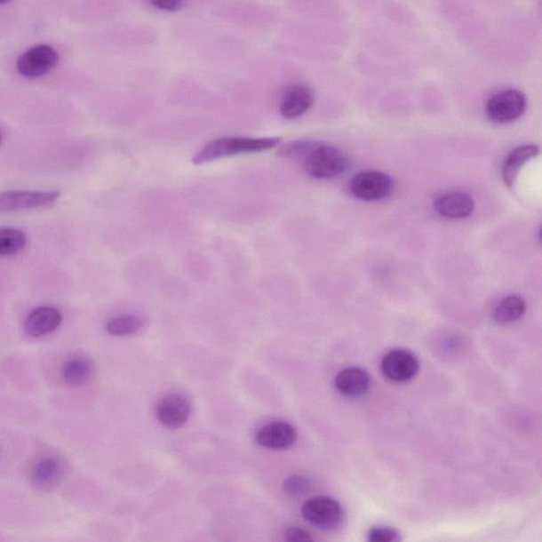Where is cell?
Wrapping results in <instances>:
<instances>
[{"mask_svg": "<svg viewBox=\"0 0 542 542\" xmlns=\"http://www.w3.org/2000/svg\"><path fill=\"white\" fill-rule=\"evenodd\" d=\"M282 139L276 137H222L207 143L192 158L195 164H203L242 154L268 151L279 146Z\"/></svg>", "mask_w": 542, "mask_h": 542, "instance_id": "obj_1", "label": "cell"}, {"mask_svg": "<svg viewBox=\"0 0 542 542\" xmlns=\"http://www.w3.org/2000/svg\"><path fill=\"white\" fill-rule=\"evenodd\" d=\"M348 160L339 148L331 146H315L308 149L304 160V170L316 179H329L344 174Z\"/></svg>", "mask_w": 542, "mask_h": 542, "instance_id": "obj_2", "label": "cell"}, {"mask_svg": "<svg viewBox=\"0 0 542 542\" xmlns=\"http://www.w3.org/2000/svg\"><path fill=\"white\" fill-rule=\"evenodd\" d=\"M302 515L313 527L323 530L339 528L345 519L340 503L329 497L312 498L304 503Z\"/></svg>", "mask_w": 542, "mask_h": 542, "instance_id": "obj_3", "label": "cell"}, {"mask_svg": "<svg viewBox=\"0 0 542 542\" xmlns=\"http://www.w3.org/2000/svg\"><path fill=\"white\" fill-rule=\"evenodd\" d=\"M527 109V98L517 90L496 93L486 104V115L496 124H508L522 117Z\"/></svg>", "mask_w": 542, "mask_h": 542, "instance_id": "obj_4", "label": "cell"}, {"mask_svg": "<svg viewBox=\"0 0 542 542\" xmlns=\"http://www.w3.org/2000/svg\"><path fill=\"white\" fill-rule=\"evenodd\" d=\"M352 195L362 201L375 202L389 197L395 184L389 175L379 171H367L353 177Z\"/></svg>", "mask_w": 542, "mask_h": 542, "instance_id": "obj_5", "label": "cell"}, {"mask_svg": "<svg viewBox=\"0 0 542 542\" xmlns=\"http://www.w3.org/2000/svg\"><path fill=\"white\" fill-rule=\"evenodd\" d=\"M59 191H9L0 195V213L47 207L60 197Z\"/></svg>", "mask_w": 542, "mask_h": 542, "instance_id": "obj_6", "label": "cell"}, {"mask_svg": "<svg viewBox=\"0 0 542 542\" xmlns=\"http://www.w3.org/2000/svg\"><path fill=\"white\" fill-rule=\"evenodd\" d=\"M59 62V54L52 47L38 45L20 55L18 70L26 77H38L52 71Z\"/></svg>", "mask_w": 542, "mask_h": 542, "instance_id": "obj_7", "label": "cell"}, {"mask_svg": "<svg viewBox=\"0 0 542 542\" xmlns=\"http://www.w3.org/2000/svg\"><path fill=\"white\" fill-rule=\"evenodd\" d=\"M65 464L60 458L53 456H45L32 464L29 470L31 483L36 489L50 490L55 488L65 475Z\"/></svg>", "mask_w": 542, "mask_h": 542, "instance_id": "obj_8", "label": "cell"}, {"mask_svg": "<svg viewBox=\"0 0 542 542\" xmlns=\"http://www.w3.org/2000/svg\"><path fill=\"white\" fill-rule=\"evenodd\" d=\"M191 414L189 400L185 395L172 394L162 398L156 408V416L164 427L176 429L184 426Z\"/></svg>", "mask_w": 542, "mask_h": 542, "instance_id": "obj_9", "label": "cell"}, {"mask_svg": "<svg viewBox=\"0 0 542 542\" xmlns=\"http://www.w3.org/2000/svg\"><path fill=\"white\" fill-rule=\"evenodd\" d=\"M418 369L417 357L407 351H391L381 361V370L387 378L398 383L412 379Z\"/></svg>", "mask_w": 542, "mask_h": 542, "instance_id": "obj_10", "label": "cell"}, {"mask_svg": "<svg viewBox=\"0 0 542 542\" xmlns=\"http://www.w3.org/2000/svg\"><path fill=\"white\" fill-rule=\"evenodd\" d=\"M297 431L294 426L287 422H273L263 426L256 435L259 446L273 450H289L296 443Z\"/></svg>", "mask_w": 542, "mask_h": 542, "instance_id": "obj_11", "label": "cell"}, {"mask_svg": "<svg viewBox=\"0 0 542 542\" xmlns=\"http://www.w3.org/2000/svg\"><path fill=\"white\" fill-rule=\"evenodd\" d=\"M314 93L307 85L296 84L287 88L281 98L279 110L282 117L296 119L301 117L313 107Z\"/></svg>", "mask_w": 542, "mask_h": 542, "instance_id": "obj_12", "label": "cell"}, {"mask_svg": "<svg viewBox=\"0 0 542 542\" xmlns=\"http://www.w3.org/2000/svg\"><path fill=\"white\" fill-rule=\"evenodd\" d=\"M62 313L52 307H41L28 315L25 321V331L33 339L53 333L62 323Z\"/></svg>", "mask_w": 542, "mask_h": 542, "instance_id": "obj_13", "label": "cell"}, {"mask_svg": "<svg viewBox=\"0 0 542 542\" xmlns=\"http://www.w3.org/2000/svg\"><path fill=\"white\" fill-rule=\"evenodd\" d=\"M434 209L442 217L464 219L473 213L474 203L466 193L450 192L436 199Z\"/></svg>", "mask_w": 542, "mask_h": 542, "instance_id": "obj_14", "label": "cell"}, {"mask_svg": "<svg viewBox=\"0 0 542 542\" xmlns=\"http://www.w3.org/2000/svg\"><path fill=\"white\" fill-rule=\"evenodd\" d=\"M539 152L540 149L538 146L528 145L514 148L513 151L507 155L502 167V177L508 187H513V186L515 185L520 169H522L529 160L538 156Z\"/></svg>", "mask_w": 542, "mask_h": 542, "instance_id": "obj_15", "label": "cell"}, {"mask_svg": "<svg viewBox=\"0 0 542 542\" xmlns=\"http://www.w3.org/2000/svg\"><path fill=\"white\" fill-rule=\"evenodd\" d=\"M335 385L344 395L361 396L369 389L370 376L361 368H347L336 376Z\"/></svg>", "mask_w": 542, "mask_h": 542, "instance_id": "obj_16", "label": "cell"}, {"mask_svg": "<svg viewBox=\"0 0 542 542\" xmlns=\"http://www.w3.org/2000/svg\"><path fill=\"white\" fill-rule=\"evenodd\" d=\"M95 364L85 356H76L66 362L63 368V379L70 387L84 386L92 378Z\"/></svg>", "mask_w": 542, "mask_h": 542, "instance_id": "obj_17", "label": "cell"}, {"mask_svg": "<svg viewBox=\"0 0 542 542\" xmlns=\"http://www.w3.org/2000/svg\"><path fill=\"white\" fill-rule=\"evenodd\" d=\"M525 313V302L522 298L510 296L503 299L495 308L494 318L498 323H515Z\"/></svg>", "mask_w": 542, "mask_h": 542, "instance_id": "obj_18", "label": "cell"}, {"mask_svg": "<svg viewBox=\"0 0 542 542\" xmlns=\"http://www.w3.org/2000/svg\"><path fill=\"white\" fill-rule=\"evenodd\" d=\"M145 325V321L136 315H121L107 323V331L113 336H130L138 333Z\"/></svg>", "mask_w": 542, "mask_h": 542, "instance_id": "obj_19", "label": "cell"}, {"mask_svg": "<svg viewBox=\"0 0 542 542\" xmlns=\"http://www.w3.org/2000/svg\"><path fill=\"white\" fill-rule=\"evenodd\" d=\"M27 237L23 231L15 228H0V257L14 256L23 251Z\"/></svg>", "mask_w": 542, "mask_h": 542, "instance_id": "obj_20", "label": "cell"}, {"mask_svg": "<svg viewBox=\"0 0 542 542\" xmlns=\"http://www.w3.org/2000/svg\"><path fill=\"white\" fill-rule=\"evenodd\" d=\"M283 490L292 498L303 497L311 493L313 482L306 475L294 474L284 481Z\"/></svg>", "mask_w": 542, "mask_h": 542, "instance_id": "obj_21", "label": "cell"}, {"mask_svg": "<svg viewBox=\"0 0 542 542\" xmlns=\"http://www.w3.org/2000/svg\"><path fill=\"white\" fill-rule=\"evenodd\" d=\"M367 542H402V535L389 527H375L370 530Z\"/></svg>", "mask_w": 542, "mask_h": 542, "instance_id": "obj_22", "label": "cell"}, {"mask_svg": "<svg viewBox=\"0 0 542 542\" xmlns=\"http://www.w3.org/2000/svg\"><path fill=\"white\" fill-rule=\"evenodd\" d=\"M284 542H315L311 535L306 530L300 528H290L284 534Z\"/></svg>", "mask_w": 542, "mask_h": 542, "instance_id": "obj_23", "label": "cell"}, {"mask_svg": "<svg viewBox=\"0 0 542 542\" xmlns=\"http://www.w3.org/2000/svg\"><path fill=\"white\" fill-rule=\"evenodd\" d=\"M152 7L163 12H175L184 7L185 3L181 0H153Z\"/></svg>", "mask_w": 542, "mask_h": 542, "instance_id": "obj_24", "label": "cell"}, {"mask_svg": "<svg viewBox=\"0 0 542 542\" xmlns=\"http://www.w3.org/2000/svg\"><path fill=\"white\" fill-rule=\"evenodd\" d=\"M3 140V135H2V132H0V143H2Z\"/></svg>", "mask_w": 542, "mask_h": 542, "instance_id": "obj_25", "label": "cell"}]
</instances>
